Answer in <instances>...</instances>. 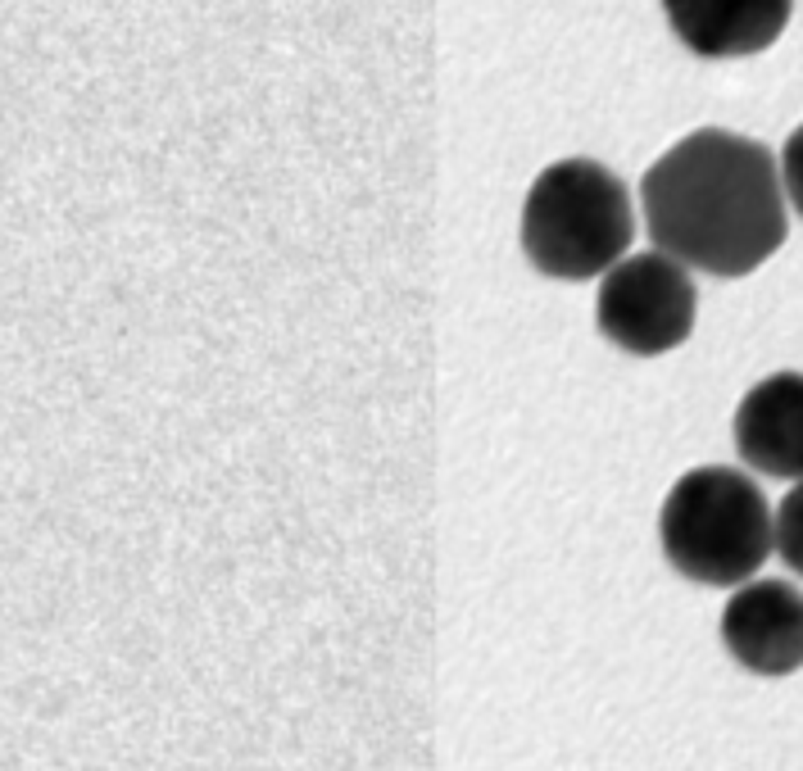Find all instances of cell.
Returning a JSON list of instances; mask_svg holds the SVG:
<instances>
[{
	"label": "cell",
	"instance_id": "cell-9",
	"mask_svg": "<svg viewBox=\"0 0 803 771\" xmlns=\"http://www.w3.org/2000/svg\"><path fill=\"white\" fill-rule=\"evenodd\" d=\"M781 191H786V200L795 205L803 214V123L790 136H786V150H781Z\"/></svg>",
	"mask_w": 803,
	"mask_h": 771
},
{
	"label": "cell",
	"instance_id": "cell-6",
	"mask_svg": "<svg viewBox=\"0 0 803 771\" xmlns=\"http://www.w3.org/2000/svg\"><path fill=\"white\" fill-rule=\"evenodd\" d=\"M735 436V454L763 472V477H781V481H799L803 477V373H772L758 386H749V395L735 408L731 422Z\"/></svg>",
	"mask_w": 803,
	"mask_h": 771
},
{
	"label": "cell",
	"instance_id": "cell-5",
	"mask_svg": "<svg viewBox=\"0 0 803 771\" xmlns=\"http://www.w3.org/2000/svg\"><path fill=\"white\" fill-rule=\"evenodd\" d=\"M722 644L754 676H790L803 667V590L795 581H740L722 608Z\"/></svg>",
	"mask_w": 803,
	"mask_h": 771
},
{
	"label": "cell",
	"instance_id": "cell-4",
	"mask_svg": "<svg viewBox=\"0 0 803 771\" xmlns=\"http://www.w3.org/2000/svg\"><path fill=\"white\" fill-rule=\"evenodd\" d=\"M595 318L618 350L654 359L690 341L699 318V290L690 281V268L663 250L631 255L604 272Z\"/></svg>",
	"mask_w": 803,
	"mask_h": 771
},
{
	"label": "cell",
	"instance_id": "cell-8",
	"mask_svg": "<svg viewBox=\"0 0 803 771\" xmlns=\"http://www.w3.org/2000/svg\"><path fill=\"white\" fill-rule=\"evenodd\" d=\"M772 554H781V563L803 576V477L772 513Z\"/></svg>",
	"mask_w": 803,
	"mask_h": 771
},
{
	"label": "cell",
	"instance_id": "cell-1",
	"mask_svg": "<svg viewBox=\"0 0 803 771\" xmlns=\"http://www.w3.org/2000/svg\"><path fill=\"white\" fill-rule=\"evenodd\" d=\"M654 246L708 277H749L790 237L777 154L740 132L681 136L640 182Z\"/></svg>",
	"mask_w": 803,
	"mask_h": 771
},
{
	"label": "cell",
	"instance_id": "cell-7",
	"mask_svg": "<svg viewBox=\"0 0 803 771\" xmlns=\"http://www.w3.org/2000/svg\"><path fill=\"white\" fill-rule=\"evenodd\" d=\"M795 0H663L676 41L699 59H740L772 50L790 27Z\"/></svg>",
	"mask_w": 803,
	"mask_h": 771
},
{
	"label": "cell",
	"instance_id": "cell-3",
	"mask_svg": "<svg viewBox=\"0 0 803 771\" xmlns=\"http://www.w3.org/2000/svg\"><path fill=\"white\" fill-rule=\"evenodd\" d=\"M636 241V209L613 168L599 159H558L527 191L523 250L554 281L604 277Z\"/></svg>",
	"mask_w": 803,
	"mask_h": 771
},
{
	"label": "cell",
	"instance_id": "cell-2",
	"mask_svg": "<svg viewBox=\"0 0 803 771\" xmlns=\"http://www.w3.org/2000/svg\"><path fill=\"white\" fill-rule=\"evenodd\" d=\"M659 544L685 581L740 586L772 558V504L740 468H690L663 500Z\"/></svg>",
	"mask_w": 803,
	"mask_h": 771
}]
</instances>
